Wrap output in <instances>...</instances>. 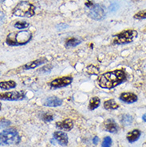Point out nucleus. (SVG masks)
I'll list each match as a JSON object with an SVG mask.
<instances>
[{
	"mask_svg": "<svg viewBox=\"0 0 146 147\" xmlns=\"http://www.w3.org/2000/svg\"><path fill=\"white\" fill-rule=\"evenodd\" d=\"M126 79V74L124 70H117L103 74L99 78L98 83L102 88L111 89L121 84Z\"/></svg>",
	"mask_w": 146,
	"mask_h": 147,
	"instance_id": "obj_1",
	"label": "nucleus"
},
{
	"mask_svg": "<svg viewBox=\"0 0 146 147\" xmlns=\"http://www.w3.org/2000/svg\"><path fill=\"white\" fill-rule=\"evenodd\" d=\"M31 38H32V34L28 30L12 32L7 35L6 42L9 46H13V47L22 46L29 42Z\"/></svg>",
	"mask_w": 146,
	"mask_h": 147,
	"instance_id": "obj_2",
	"label": "nucleus"
},
{
	"mask_svg": "<svg viewBox=\"0 0 146 147\" xmlns=\"http://www.w3.org/2000/svg\"><path fill=\"white\" fill-rule=\"evenodd\" d=\"M12 14L17 17L30 18L35 14V7L29 2L22 1L15 6L12 11Z\"/></svg>",
	"mask_w": 146,
	"mask_h": 147,
	"instance_id": "obj_3",
	"label": "nucleus"
},
{
	"mask_svg": "<svg viewBox=\"0 0 146 147\" xmlns=\"http://www.w3.org/2000/svg\"><path fill=\"white\" fill-rule=\"evenodd\" d=\"M137 31L135 30H126L113 35V44H127L132 42L137 37Z\"/></svg>",
	"mask_w": 146,
	"mask_h": 147,
	"instance_id": "obj_4",
	"label": "nucleus"
},
{
	"mask_svg": "<svg viewBox=\"0 0 146 147\" xmlns=\"http://www.w3.org/2000/svg\"><path fill=\"white\" fill-rule=\"evenodd\" d=\"M20 141H21V138L15 129H7L1 133V143L2 144L14 145V144H18L20 142Z\"/></svg>",
	"mask_w": 146,
	"mask_h": 147,
	"instance_id": "obj_5",
	"label": "nucleus"
},
{
	"mask_svg": "<svg viewBox=\"0 0 146 147\" xmlns=\"http://www.w3.org/2000/svg\"><path fill=\"white\" fill-rule=\"evenodd\" d=\"M89 16L94 20H102L105 18L106 13L102 7H101L98 4H96L90 8L89 12Z\"/></svg>",
	"mask_w": 146,
	"mask_h": 147,
	"instance_id": "obj_6",
	"label": "nucleus"
},
{
	"mask_svg": "<svg viewBox=\"0 0 146 147\" xmlns=\"http://www.w3.org/2000/svg\"><path fill=\"white\" fill-rule=\"evenodd\" d=\"M0 98L2 100H10V101H18L22 100L25 98V93L23 91H13L1 93Z\"/></svg>",
	"mask_w": 146,
	"mask_h": 147,
	"instance_id": "obj_7",
	"label": "nucleus"
},
{
	"mask_svg": "<svg viewBox=\"0 0 146 147\" xmlns=\"http://www.w3.org/2000/svg\"><path fill=\"white\" fill-rule=\"evenodd\" d=\"M72 82V78L70 77H62L60 78L54 79L50 83L52 87L54 88H60V87H64L68 86Z\"/></svg>",
	"mask_w": 146,
	"mask_h": 147,
	"instance_id": "obj_8",
	"label": "nucleus"
},
{
	"mask_svg": "<svg viewBox=\"0 0 146 147\" xmlns=\"http://www.w3.org/2000/svg\"><path fill=\"white\" fill-rule=\"evenodd\" d=\"M56 126L60 129H64L66 131H69L73 129V122L70 118H67V119L63 120L62 121H58L56 123Z\"/></svg>",
	"mask_w": 146,
	"mask_h": 147,
	"instance_id": "obj_9",
	"label": "nucleus"
},
{
	"mask_svg": "<svg viewBox=\"0 0 146 147\" xmlns=\"http://www.w3.org/2000/svg\"><path fill=\"white\" fill-rule=\"evenodd\" d=\"M120 100L123 101L126 103H133L137 101V96L133 93L130 92H126V93H122L120 95Z\"/></svg>",
	"mask_w": 146,
	"mask_h": 147,
	"instance_id": "obj_10",
	"label": "nucleus"
},
{
	"mask_svg": "<svg viewBox=\"0 0 146 147\" xmlns=\"http://www.w3.org/2000/svg\"><path fill=\"white\" fill-rule=\"evenodd\" d=\"M62 103V101L59 98L54 97V96H51L46 98V100L44 102V106L50 107H56L61 106Z\"/></svg>",
	"mask_w": 146,
	"mask_h": 147,
	"instance_id": "obj_11",
	"label": "nucleus"
},
{
	"mask_svg": "<svg viewBox=\"0 0 146 147\" xmlns=\"http://www.w3.org/2000/svg\"><path fill=\"white\" fill-rule=\"evenodd\" d=\"M54 138L62 146H66L68 143V136L66 133L62 132V131H56L54 134Z\"/></svg>",
	"mask_w": 146,
	"mask_h": 147,
	"instance_id": "obj_12",
	"label": "nucleus"
},
{
	"mask_svg": "<svg viewBox=\"0 0 146 147\" xmlns=\"http://www.w3.org/2000/svg\"><path fill=\"white\" fill-rule=\"evenodd\" d=\"M47 60L46 59H45V58H42V59H37L35 61H32V62H30L26 65H24V66H22V69L23 70H30V69H34V68H35L37 66H40L42 64H43L44 63H46Z\"/></svg>",
	"mask_w": 146,
	"mask_h": 147,
	"instance_id": "obj_13",
	"label": "nucleus"
},
{
	"mask_svg": "<svg viewBox=\"0 0 146 147\" xmlns=\"http://www.w3.org/2000/svg\"><path fill=\"white\" fill-rule=\"evenodd\" d=\"M105 129L110 133H116L117 131V125L112 119H108L105 122Z\"/></svg>",
	"mask_w": 146,
	"mask_h": 147,
	"instance_id": "obj_14",
	"label": "nucleus"
},
{
	"mask_svg": "<svg viewBox=\"0 0 146 147\" xmlns=\"http://www.w3.org/2000/svg\"><path fill=\"white\" fill-rule=\"evenodd\" d=\"M141 136V131L138 129H133L127 134V139L130 143H133L139 139Z\"/></svg>",
	"mask_w": 146,
	"mask_h": 147,
	"instance_id": "obj_15",
	"label": "nucleus"
},
{
	"mask_svg": "<svg viewBox=\"0 0 146 147\" xmlns=\"http://www.w3.org/2000/svg\"><path fill=\"white\" fill-rule=\"evenodd\" d=\"M104 107L106 110H116L119 107V105L115 102V101L113 99L108 100L104 102Z\"/></svg>",
	"mask_w": 146,
	"mask_h": 147,
	"instance_id": "obj_16",
	"label": "nucleus"
},
{
	"mask_svg": "<svg viewBox=\"0 0 146 147\" xmlns=\"http://www.w3.org/2000/svg\"><path fill=\"white\" fill-rule=\"evenodd\" d=\"M0 86H1V89L3 90H10V89L15 88L16 86V82L14 81L2 82Z\"/></svg>",
	"mask_w": 146,
	"mask_h": 147,
	"instance_id": "obj_17",
	"label": "nucleus"
},
{
	"mask_svg": "<svg viewBox=\"0 0 146 147\" xmlns=\"http://www.w3.org/2000/svg\"><path fill=\"white\" fill-rule=\"evenodd\" d=\"M100 102H101V101H100L98 98H97V97L92 98L90 99V102H89V110H94L96 108H98L99 107V105H100Z\"/></svg>",
	"mask_w": 146,
	"mask_h": 147,
	"instance_id": "obj_18",
	"label": "nucleus"
},
{
	"mask_svg": "<svg viewBox=\"0 0 146 147\" xmlns=\"http://www.w3.org/2000/svg\"><path fill=\"white\" fill-rule=\"evenodd\" d=\"M120 122L123 124V125H131L133 122V118L132 116L129 114H124L120 118Z\"/></svg>",
	"mask_w": 146,
	"mask_h": 147,
	"instance_id": "obj_19",
	"label": "nucleus"
},
{
	"mask_svg": "<svg viewBox=\"0 0 146 147\" xmlns=\"http://www.w3.org/2000/svg\"><path fill=\"white\" fill-rule=\"evenodd\" d=\"M81 41L77 39V38H69V39H68L67 42H66V47H77V45H79Z\"/></svg>",
	"mask_w": 146,
	"mask_h": 147,
	"instance_id": "obj_20",
	"label": "nucleus"
},
{
	"mask_svg": "<svg viewBox=\"0 0 146 147\" xmlns=\"http://www.w3.org/2000/svg\"><path fill=\"white\" fill-rule=\"evenodd\" d=\"M14 26L17 29H25V28H27L30 26V24L28 22H25V21H22H22H19V22H16Z\"/></svg>",
	"mask_w": 146,
	"mask_h": 147,
	"instance_id": "obj_21",
	"label": "nucleus"
},
{
	"mask_svg": "<svg viewBox=\"0 0 146 147\" xmlns=\"http://www.w3.org/2000/svg\"><path fill=\"white\" fill-rule=\"evenodd\" d=\"M133 18L135 19H146V10H143V11H141L137 12V14L134 15Z\"/></svg>",
	"mask_w": 146,
	"mask_h": 147,
	"instance_id": "obj_22",
	"label": "nucleus"
},
{
	"mask_svg": "<svg viewBox=\"0 0 146 147\" xmlns=\"http://www.w3.org/2000/svg\"><path fill=\"white\" fill-rule=\"evenodd\" d=\"M111 144H112V139L110 137H106L104 140H103L102 145V147H110L111 146Z\"/></svg>",
	"mask_w": 146,
	"mask_h": 147,
	"instance_id": "obj_23",
	"label": "nucleus"
},
{
	"mask_svg": "<svg viewBox=\"0 0 146 147\" xmlns=\"http://www.w3.org/2000/svg\"><path fill=\"white\" fill-rule=\"evenodd\" d=\"M42 119L45 121H50L53 120V115L50 114L49 112H47V113H45V114H42Z\"/></svg>",
	"mask_w": 146,
	"mask_h": 147,
	"instance_id": "obj_24",
	"label": "nucleus"
},
{
	"mask_svg": "<svg viewBox=\"0 0 146 147\" xmlns=\"http://www.w3.org/2000/svg\"><path fill=\"white\" fill-rule=\"evenodd\" d=\"M9 124H11V121H7V120L3 119V120L1 121V127H2V128H3V127H6V126H7Z\"/></svg>",
	"mask_w": 146,
	"mask_h": 147,
	"instance_id": "obj_25",
	"label": "nucleus"
},
{
	"mask_svg": "<svg viewBox=\"0 0 146 147\" xmlns=\"http://www.w3.org/2000/svg\"><path fill=\"white\" fill-rule=\"evenodd\" d=\"M98 141H99L98 137H95L93 139V142H94V144H95V145H97V144L98 143Z\"/></svg>",
	"mask_w": 146,
	"mask_h": 147,
	"instance_id": "obj_26",
	"label": "nucleus"
},
{
	"mask_svg": "<svg viewBox=\"0 0 146 147\" xmlns=\"http://www.w3.org/2000/svg\"><path fill=\"white\" fill-rule=\"evenodd\" d=\"M142 118H143V120H144V121H145V122H146V114H144V115H143Z\"/></svg>",
	"mask_w": 146,
	"mask_h": 147,
	"instance_id": "obj_27",
	"label": "nucleus"
}]
</instances>
